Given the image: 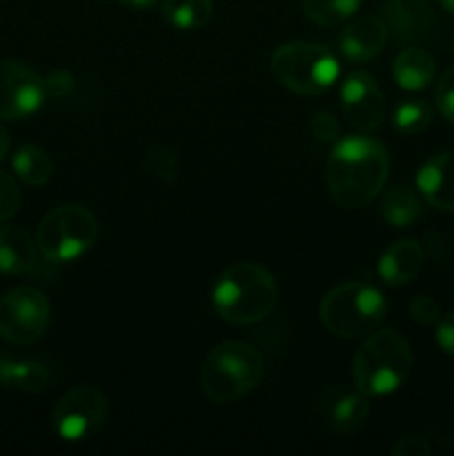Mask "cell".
<instances>
[{
  "instance_id": "cell-5",
  "label": "cell",
  "mask_w": 454,
  "mask_h": 456,
  "mask_svg": "<svg viewBox=\"0 0 454 456\" xmlns=\"http://www.w3.org/2000/svg\"><path fill=\"white\" fill-rule=\"evenodd\" d=\"M319 314L325 328L336 337L363 338L383 323L387 303L374 285L343 283L325 294Z\"/></svg>"
},
{
  "instance_id": "cell-6",
  "label": "cell",
  "mask_w": 454,
  "mask_h": 456,
  "mask_svg": "<svg viewBox=\"0 0 454 456\" xmlns=\"http://www.w3.org/2000/svg\"><path fill=\"white\" fill-rule=\"evenodd\" d=\"M272 71L283 87L303 96H319L328 92L341 74L338 58L332 49L319 43L294 40L272 53Z\"/></svg>"
},
{
  "instance_id": "cell-31",
  "label": "cell",
  "mask_w": 454,
  "mask_h": 456,
  "mask_svg": "<svg viewBox=\"0 0 454 456\" xmlns=\"http://www.w3.org/2000/svg\"><path fill=\"white\" fill-rule=\"evenodd\" d=\"M392 454L394 456H427L432 454V445L427 444L423 436L417 435H409L399 439V444L392 448Z\"/></svg>"
},
{
  "instance_id": "cell-23",
  "label": "cell",
  "mask_w": 454,
  "mask_h": 456,
  "mask_svg": "<svg viewBox=\"0 0 454 456\" xmlns=\"http://www.w3.org/2000/svg\"><path fill=\"white\" fill-rule=\"evenodd\" d=\"M361 7V0H303L305 16L319 27H336L350 20Z\"/></svg>"
},
{
  "instance_id": "cell-30",
  "label": "cell",
  "mask_w": 454,
  "mask_h": 456,
  "mask_svg": "<svg viewBox=\"0 0 454 456\" xmlns=\"http://www.w3.org/2000/svg\"><path fill=\"white\" fill-rule=\"evenodd\" d=\"M312 134H314L319 141L323 142H334L338 141V134H341V127H338V120L334 118L328 111H320L312 118Z\"/></svg>"
},
{
  "instance_id": "cell-1",
  "label": "cell",
  "mask_w": 454,
  "mask_h": 456,
  "mask_svg": "<svg viewBox=\"0 0 454 456\" xmlns=\"http://www.w3.org/2000/svg\"><path fill=\"white\" fill-rule=\"evenodd\" d=\"M390 176V154L369 136L336 141L328 160V187L341 208L359 209L372 203Z\"/></svg>"
},
{
  "instance_id": "cell-12",
  "label": "cell",
  "mask_w": 454,
  "mask_h": 456,
  "mask_svg": "<svg viewBox=\"0 0 454 456\" xmlns=\"http://www.w3.org/2000/svg\"><path fill=\"white\" fill-rule=\"evenodd\" d=\"M383 16L399 43H426L439 29V18L430 0H385Z\"/></svg>"
},
{
  "instance_id": "cell-22",
  "label": "cell",
  "mask_w": 454,
  "mask_h": 456,
  "mask_svg": "<svg viewBox=\"0 0 454 456\" xmlns=\"http://www.w3.org/2000/svg\"><path fill=\"white\" fill-rule=\"evenodd\" d=\"M12 163L16 176L31 187L45 185L53 174V163L49 159V154L36 145L18 147Z\"/></svg>"
},
{
  "instance_id": "cell-16",
  "label": "cell",
  "mask_w": 454,
  "mask_h": 456,
  "mask_svg": "<svg viewBox=\"0 0 454 456\" xmlns=\"http://www.w3.org/2000/svg\"><path fill=\"white\" fill-rule=\"evenodd\" d=\"M38 263V245L25 230L0 225V274H29Z\"/></svg>"
},
{
  "instance_id": "cell-33",
  "label": "cell",
  "mask_w": 454,
  "mask_h": 456,
  "mask_svg": "<svg viewBox=\"0 0 454 456\" xmlns=\"http://www.w3.org/2000/svg\"><path fill=\"white\" fill-rule=\"evenodd\" d=\"M118 3L125 4V7L134 9V12H147V9L156 7L158 0H118Z\"/></svg>"
},
{
  "instance_id": "cell-14",
  "label": "cell",
  "mask_w": 454,
  "mask_h": 456,
  "mask_svg": "<svg viewBox=\"0 0 454 456\" xmlns=\"http://www.w3.org/2000/svg\"><path fill=\"white\" fill-rule=\"evenodd\" d=\"M417 187L432 208L454 212V150L432 156L418 169Z\"/></svg>"
},
{
  "instance_id": "cell-32",
  "label": "cell",
  "mask_w": 454,
  "mask_h": 456,
  "mask_svg": "<svg viewBox=\"0 0 454 456\" xmlns=\"http://www.w3.org/2000/svg\"><path fill=\"white\" fill-rule=\"evenodd\" d=\"M436 343H439L441 350L448 356L454 359V312L445 314L439 321V328H436Z\"/></svg>"
},
{
  "instance_id": "cell-19",
  "label": "cell",
  "mask_w": 454,
  "mask_h": 456,
  "mask_svg": "<svg viewBox=\"0 0 454 456\" xmlns=\"http://www.w3.org/2000/svg\"><path fill=\"white\" fill-rule=\"evenodd\" d=\"M423 214V203L417 191L405 185H396L383 196L381 216L392 227H409L417 223Z\"/></svg>"
},
{
  "instance_id": "cell-9",
  "label": "cell",
  "mask_w": 454,
  "mask_h": 456,
  "mask_svg": "<svg viewBox=\"0 0 454 456\" xmlns=\"http://www.w3.org/2000/svg\"><path fill=\"white\" fill-rule=\"evenodd\" d=\"M47 297L36 288H13L0 298V337L13 346H31L49 325Z\"/></svg>"
},
{
  "instance_id": "cell-24",
  "label": "cell",
  "mask_w": 454,
  "mask_h": 456,
  "mask_svg": "<svg viewBox=\"0 0 454 456\" xmlns=\"http://www.w3.org/2000/svg\"><path fill=\"white\" fill-rule=\"evenodd\" d=\"M394 127L403 134H418L427 129L432 120V107L421 98H408L394 110Z\"/></svg>"
},
{
  "instance_id": "cell-7",
  "label": "cell",
  "mask_w": 454,
  "mask_h": 456,
  "mask_svg": "<svg viewBox=\"0 0 454 456\" xmlns=\"http://www.w3.org/2000/svg\"><path fill=\"white\" fill-rule=\"evenodd\" d=\"M98 236V221L85 205H61L40 221L36 245L52 263H69L83 256Z\"/></svg>"
},
{
  "instance_id": "cell-35",
  "label": "cell",
  "mask_w": 454,
  "mask_h": 456,
  "mask_svg": "<svg viewBox=\"0 0 454 456\" xmlns=\"http://www.w3.org/2000/svg\"><path fill=\"white\" fill-rule=\"evenodd\" d=\"M441 7L445 9L448 13H454V0H439Z\"/></svg>"
},
{
  "instance_id": "cell-15",
  "label": "cell",
  "mask_w": 454,
  "mask_h": 456,
  "mask_svg": "<svg viewBox=\"0 0 454 456\" xmlns=\"http://www.w3.org/2000/svg\"><path fill=\"white\" fill-rule=\"evenodd\" d=\"M423 261H426V252H423L421 243L414 239H401L383 252L381 261H378V274L387 285L401 288L417 279Z\"/></svg>"
},
{
  "instance_id": "cell-13",
  "label": "cell",
  "mask_w": 454,
  "mask_h": 456,
  "mask_svg": "<svg viewBox=\"0 0 454 456\" xmlns=\"http://www.w3.org/2000/svg\"><path fill=\"white\" fill-rule=\"evenodd\" d=\"M387 34L390 29H387L385 20H381L378 16H361L341 31L338 47H341L343 56L352 62L372 61L385 49Z\"/></svg>"
},
{
  "instance_id": "cell-25",
  "label": "cell",
  "mask_w": 454,
  "mask_h": 456,
  "mask_svg": "<svg viewBox=\"0 0 454 456\" xmlns=\"http://www.w3.org/2000/svg\"><path fill=\"white\" fill-rule=\"evenodd\" d=\"M20 187L16 178L7 172H0V223H7L20 209Z\"/></svg>"
},
{
  "instance_id": "cell-28",
  "label": "cell",
  "mask_w": 454,
  "mask_h": 456,
  "mask_svg": "<svg viewBox=\"0 0 454 456\" xmlns=\"http://www.w3.org/2000/svg\"><path fill=\"white\" fill-rule=\"evenodd\" d=\"M409 314L418 325H432L441 319V305L432 297H417L409 303Z\"/></svg>"
},
{
  "instance_id": "cell-20",
  "label": "cell",
  "mask_w": 454,
  "mask_h": 456,
  "mask_svg": "<svg viewBox=\"0 0 454 456\" xmlns=\"http://www.w3.org/2000/svg\"><path fill=\"white\" fill-rule=\"evenodd\" d=\"M368 417L369 401L363 392H359V395H343L334 401L332 410H329V428L341 436L354 435L359 428H363Z\"/></svg>"
},
{
  "instance_id": "cell-34",
  "label": "cell",
  "mask_w": 454,
  "mask_h": 456,
  "mask_svg": "<svg viewBox=\"0 0 454 456\" xmlns=\"http://www.w3.org/2000/svg\"><path fill=\"white\" fill-rule=\"evenodd\" d=\"M9 147H12V141H9V134H7V129H4L3 125H0V163H3V160L7 159V154H9Z\"/></svg>"
},
{
  "instance_id": "cell-3",
  "label": "cell",
  "mask_w": 454,
  "mask_h": 456,
  "mask_svg": "<svg viewBox=\"0 0 454 456\" xmlns=\"http://www.w3.org/2000/svg\"><path fill=\"white\" fill-rule=\"evenodd\" d=\"M409 343L396 330H374L352 361V377L365 396H383L399 390L412 372Z\"/></svg>"
},
{
  "instance_id": "cell-21",
  "label": "cell",
  "mask_w": 454,
  "mask_h": 456,
  "mask_svg": "<svg viewBox=\"0 0 454 456\" xmlns=\"http://www.w3.org/2000/svg\"><path fill=\"white\" fill-rule=\"evenodd\" d=\"M212 0H163L160 13L172 27L181 31L200 29L212 20Z\"/></svg>"
},
{
  "instance_id": "cell-18",
  "label": "cell",
  "mask_w": 454,
  "mask_h": 456,
  "mask_svg": "<svg viewBox=\"0 0 454 456\" xmlns=\"http://www.w3.org/2000/svg\"><path fill=\"white\" fill-rule=\"evenodd\" d=\"M49 372L38 361H20L0 356V386L9 390L38 395L47 387Z\"/></svg>"
},
{
  "instance_id": "cell-8",
  "label": "cell",
  "mask_w": 454,
  "mask_h": 456,
  "mask_svg": "<svg viewBox=\"0 0 454 456\" xmlns=\"http://www.w3.org/2000/svg\"><path fill=\"white\" fill-rule=\"evenodd\" d=\"M107 419V396L96 386H76L56 401L52 426L65 441H85L96 435Z\"/></svg>"
},
{
  "instance_id": "cell-17",
  "label": "cell",
  "mask_w": 454,
  "mask_h": 456,
  "mask_svg": "<svg viewBox=\"0 0 454 456\" xmlns=\"http://www.w3.org/2000/svg\"><path fill=\"white\" fill-rule=\"evenodd\" d=\"M392 74L399 83L401 89L408 92H418L426 89L436 76V61L427 49L423 47H408L394 58Z\"/></svg>"
},
{
  "instance_id": "cell-26",
  "label": "cell",
  "mask_w": 454,
  "mask_h": 456,
  "mask_svg": "<svg viewBox=\"0 0 454 456\" xmlns=\"http://www.w3.org/2000/svg\"><path fill=\"white\" fill-rule=\"evenodd\" d=\"M434 98L441 116L454 125V65L441 74L439 83H436Z\"/></svg>"
},
{
  "instance_id": "cell-29",
  "label": "cell",
  "mask_w": 454,
  "mask_h": 456,
  "mask_svg": "<svg viewBox=\"0 0 454 456\" xmlns=\"http://www.w3.org/2000/svg\"><path fill=\"white\" fill-rule=\"evenodd\" d=\"M43 80H45V92L53 98H62L67 96V94L74 92V76L65 69L49 71Z\"/></svg>"
},
{
  "instance_id": "cell-2",
  "label": "cell",
  "mask_w": 454,
  "mask_h": 456,
  "mask_svg": "<svg viewBox=\"0 0 454 456\" xmlns=\"http://www.w3.org/2000/svg\"><path fill=\"white\" fill-rule=\"evenodd\" d=\"M214 307L231 325H254L267 319L279 301V288L270 272L256 263H236L214 285Z\"/></svg>"
},
{
  "instance_id": "cell-10",
  "label": "cell",
  "mask_w": 454,
  "mask_h": 456,
  "mask_svg": "<svg viewBox=\"0 0 454 456\" xmlns=\"http://www.w3.org/2000/svg\"><path fill=\"white\" fill-rule=\"evenodd\" d=\"M45 80L20 61H0V120H25L43 107Z\"/></svg>"
},
{
  "instance_id": "cell-11",
  "label": "cell",
  "mask_w": 454,
  "mask_h": 456,
  "mask_svg": "<svg viewBox=\"0 0 454 456\" xmlns=\"http://www.w3.org/2000/svg\"><path fill=\"white\" fill-rule=\"evenodd\" d=\"M341 105L347 123L359 132H374L385 120V96L368 71H352L341 87Z\"/></svg>"
},
{
  "instance_id": "cell-4",
  "label": "cell",
  "mask_w": 454,
  "mask_h": 456,
  "mask_svg": "<svg viewBox=\"0 0 454 456\" xmlns=\"http://www.w3.org/2000/svg\"><path fill=\"white\" fill-rule=\"evenodd\" d=\"M263 377L265 359L256 347L243 341H225L209 350L200 370V386L209 401L225 405L249 395Z\"/></svg>"
},
{
  "instance_id": "cell-27",
  "label": "cell",
  "mask_w": 454,
  "mask_h": 456,
  "mask_svg": "<svg viewBox=\"0 0 454 456\" xmlns=\"http://www.w3.org/2000/svg\"><path fill=\"white\" fill-rule=\"evenodd\" d=\"M150 167L154 169V174L160 178V181L165 183L174 181L178 174L176 154H174L169 147H154V150L150 151Z\"/></svg>"
}]
</instances>
